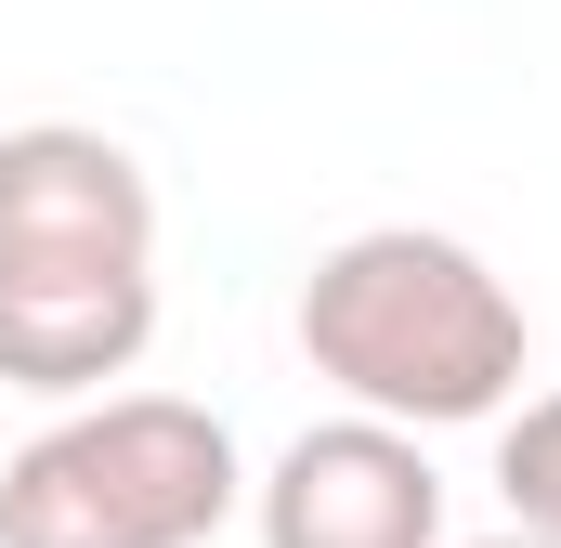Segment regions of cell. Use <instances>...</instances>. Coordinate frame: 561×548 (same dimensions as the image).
Listing matches in <instances>:
<instances>
[{"label":"cell","mask_w":561,"mask_h":548,"mask_svg":"<svg viewBox=\"0 0 561 548\" xmlns=\"http://www.w3.org/2000/svg\"><path fill=\"white\" fill-rule=\"evenodd\" d=\"M470 548H561V536H523V523H510V536H470Z\"/></svg>","instance_id":"obj_6"},{"label":"cell","mask_w":561,"mask_h":548,"mask_svg":"<svg viewBox=\"0 0 561 548\" xmlns=\"http://www.w3.org/2000/svg\"><path fill=\"white\" fill-rule=\"evenodd\" d=\"M249 523L262 548H444V470L419 457V431L327 418L249 483Z\"/></svg>","instance_id":"obj_4"},{"label":"cell","mask_w":561,"mask_h":548,"mask_svg":"<svg viewBox=\"0 0 561 548\" xmlns=\"http://www.w3.org/2000/svg\"><path fill=\"white\" fill-rule=\"evenodd\" d=\"M236 510H249V457L183 392L66 406L0 470V548H209Z\"/></svg>","instance_id":"obj_3"},{"label":"cell","mask_w":561,"mask_h":548,"mask_svg":"<svg viewBox=\"0 0 561 548\" xmlns=\"http://www.w3.org/2000/svg\"><path fill=\"white\" fill-rule=\"evenodd\" d=\"M496 496H510L523 536H561V392H536V406L496 431Z\"/></svg>","instance_id":"obj_5"},{"label":"cell","mask_w":561,"mask_h":548,"mask_svg":"<svg viewBox=\"0 0 561 548\" xmlns=\"http://www.w3.org/2000/svg\"><path fill=\"white\" fill-rule=\"evenodd\" d=\"M157 340V183L118 132H0V379L39 406H105Z\"/></svg>","instance_id":"obj_1"},{"label":"cell","mask_w":561,"mask_h":548,"mask_svg":"<svg viewBox=\"0 0 561 548\" xmlns=\"http://www.w3.org/2000/svg\"><path fill=\"white\" fill-rule=\"evenodd\" d=\"M300 353L313 379L379 431H457L523 392V300L496 287L483 249L431 222H366L300 274Z\"/></svg>","instance_id":"obj_2"}]
</instances>
